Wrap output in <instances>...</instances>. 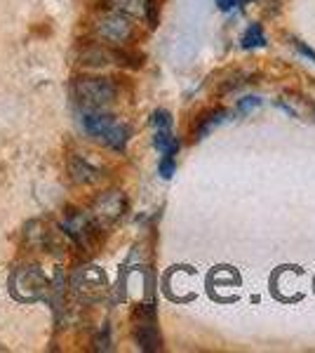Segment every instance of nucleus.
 I'll use <instances>...</instances> for the list:
<instances>
[{
	"mask_svg": "<svg viewBox=\"0 0 315 353\" xmlns=\"http://www.w3.org/2000/svg\"><path fill=\"white\" fill-rule=\"evenodd\" d=\"M80 123L83 130L90 137H94L96 141L106 144L113 151H125L130 141V128L123 121H118L116 116L106 113L104 109H83L80 113Z\"/></svg>",
	"mask_w": 315,
	"mask_h": 353,
	"instance_id": "obj_1",
	"label": "nucleus"
},
{
	"mask_svg": "<svg viewBox=\"0 0 315 353\" xmlns=\"http://www.w3.org/2000/svg\"><path fill=\"white\" fill-rule=\"evenodd\" d=\"M116 85L108 78L85 76L73 81V97H76L80 109H106L116 101Z\"/></svg>",
	"mask_w": 315,
	"mask_h": 353,
	"instance_id": "obj_2",
	"label": "nucleus"
},
{
	"mask_svg": "<svg viewBox=\"0 0 315 353\" xmlns=\"http://www.w3.org/2000/svg\"><path fill=\"white\" fill-rule=\"evenodd\" d=\"M128 212V196L118 189H111V191H104L94 198L92 203V217L96 224L104 229V226H113L116 221H120Z\"/></svg>",
	"mask_w": 315,
	"mask_h": 353,
	"instance_id": "obj_3",
	"label": "nucleus"
},
{
	"mask_svg": "<svg viewBox=\"0 0 315 353\" xmlns=\"http://www.w3.org/2000/svg\"><path fill=\"white\" fill-rule=\"evenodd\" d=\"M94 31L101 41L116 45V48H123V45L132 41V36H134V26H132L130 17L113 12V10H108L106 14H101L99 19H96Z\"/></svg>",
	"mask_w": 315,
	"mask_h": 353,
	"instance_id": "obj_4",
	"label": "nucleus"
},
{
	"mask_svg": "<svg viewBox=\"0 0 315 353\" xmlns=\"http://www.w3.org/2000/svg\"><path fill=\"white\" fill-rule=\"evenodd\" d=\"M61 229H64L68 238H73V241L85 250H92V248H96V243H99L101 226L96 224L92 214H85V212H78L76 210V212H71L64 219Z\"/></svg>",
	"mask_w": 315,
	"mask_h": 353,
	"instance_id": "obj_5",
	"label": "nucleus"
},
{
	"mask_svg": "<svg viewBox=\"0 0 315 353\" xmlns=\"http://www.w3.org/2000/svg\"><path fill=\"white\" fill-rule=\"evenodd\" d=\"M12 290L14 297L31 301V299H40L45 297V292L50 290V281L45 278V273L40 269H19L12 278Z\"/></svg>",
	"mask_w": 315,
	"mask_h": 353,
	"instance_id": "obj_6",
	"label": "nucleus"
},
{
	"mask_svg": "<svg viewBox=\"0 0 315 353\" xmlns=\"http://www.w3.org/2000/svg\"><path fill=\"white\" fill-rule=\"evenodd\" d=\"M73 290L80 297L94 301L106 292V276L96 266H85V269L76 271V276H73Z\"/></svg>",
	"mask_w": 315,
	"mask_h": 353,
	"instance_id": "obj_7",
	"label": "nucleus"
},
{
	"mask_svg": "<svg viewBox=\"0 0 315 353\" xmlns=\"http://www.w3.org/2000/svg\"><path fill=\"white\" fill-rule=\"evenodd\" d=\"M106 5L108 10L130 17V19H146L151 26L158 24L156 3L153 0H106Z\"/></svg>",
	"mask_w": 315,
	"mask_h": 353,
	"instance_id": "obj_8",
	"label": "nucleus"
},
{
	"mask_svg": "<svg viewBox=\"0 0 315 353\" xmlns=\"http://www.w3.org/2000/svg\"><path fill=\"white\" fill-rule=\"evenodd\" d=\"M68 174L76 184H96L101 179V170L85 156H78V153L68 158Z\"/></svg>",
	"mask_w": 315,
	"mask_h": 353,
	"instance_id": "obj_9",
	"label": "nucleus"
},
{
	"mask_svg": "<svg viewBox=\"0 0 315 353\" xmlns=\"http://www.w3.org/2000/svg\"><path fill=\"white\" fill-rule=\"evenodd\" d=\"M134 339L141 351H160V332L156 327V318H134Z\"/></svg>",
	"mask_w": 315,
	"mask_h": 353,
	"instance_id": "obj_10",
	"label": "nucleus"
},
{
	"mask_svg": "<svg viewBox=\"0 0 315 353\" xmlns=\"http://www.w3.org/2000/svg\"><path fill=\"white\" fill-rule=\"evenodd\" d=\"M226 121H231V111L228 109H221V106L219 109H207L193 121V137H196V139H203V137H207L212 130L219 128V125Z\"/></svg>",
	"mask_w": 315,
	"mask_h": 353,
	"instance_id": "obj_11",
	"label": "nucleus"
},
{
	"mask_svg": "<svg viewBox=\"0 0 315 353\" xmlns=\"http://www.w3.org/2000/svg\"><path fill=\"white\" fill-rule=\"evenodd\" d=\"M24 238H26V243L36 250H45L52 245V236H50V231L45 229L43 221H31L24 231Z\"/></svg>",
	"mask_w": 315,
	"mask_h": 353,
	"instance_id": "obj_12",
	"label": "nucleus"
},
{
	"mask_svg": "<svg viewBox=\"0 0 315 353\" xmlns=\"http://www.w3.org/2000/svg\"><path fill=\"white\" fill-rule=\"evenodd\" d=\"M111 61H113V50L101 48V45H94V48H88L83 54H80V64H83V66L99 68V66L111 64Z\"/></svg>",
	"mask_w": 315,
	"mask_h": 353,
	"instance_id": "obj_13",
	"label": "nucleus"
},
{
	"mask_svg": "<svg viewBox=\"0 0 315 353\" xmlns=\"http://www.w3.org/2000/svg\"><path fill=\"white\" fill-rule=\"evenodd\" d=\"M240 45H243V50L263 48V45H266V36H263L261 24H252V26H247V31H245L243 36H240Z\"/></svg>",
	"mask_w": 315,
	"mask_h": 353,
	"instance_id": "obj_14",
	"label": "nucleus"
},
{
	"mask_svg": "<svg viewBox=\"0 0 315 353\" xmlns=\"http://www.w3.org/2000/svg\"><path fill=\"white\" fill-rule=\"evenodd\" d=\"M151 125H153V130H172V116L165 109L153 111Z\"/></svg>",
	"mask_w": 315,
	"mask_h": 353,
	"instance_id": "obj_15",
	"label": "nucleus"
},
{
	"mask_svg": "<svg viewBox=\"0 0 315 353\" xmlns=\"http://www.w3.org/2000/svg\"><path fill=\"white\" fill-rule=\"evenodd\" d=\"M158 170H160V174H163V179H170V176L174 174V170H176V158L170 156V153H163Z\"/></svg>",
	"mask_w": 315,
	"mask_h": 353,
	"instance_id": "obj_16",
	"label": "nucleus"
},
{
	"mask_svg": "<svg viewBox=\"0 0 315 353\" xmlns=\"http://www.w3.org/2000/svg\"><path fill=\"white\" fill-rule=\"evenodd\" d=\"M259 104H261L259 97H243V99L238 101V111H240V113H247V111H252V109H256Z\"/></svg>",
	"mask_w": 315,
	"mask_h": 353,
	"instance_id": "obj_17",
	"label": "nucleus"
},
{
	"mask_svg": "<svg viewBox=\"0 0 315 353\" xmlns=\"http://www.w3.org/2000/svg\"><path fill=\"white\" fill-rule=\"evenodd\" d=\"M294 45H296V50H299V52H301L303 57H311V59L315 61V52H313L311 48H306V45H303V43H299V41H296Z\"/></svg>",
	"mask_w": 315,
	"mask_h": 353,
	"instance_id": "obj_18",
	"label": "nucleus"
},
{
	"mask_svg": "<svg viewBox=\"0 0 315 353\" xmlns=\"http://www.w3.org/2000/svg\"><path fill=\"white\" fill-rule=\"evenodd\" d=\"M236 3H238V0H216V5H219L223 12H228V10L236 8Z\"/></svg>",
	"mask_w": 315,
	"mask_h": 353,
	"instance_id": "obj_19",
	"label": "nucleus"
}]
</instances>
